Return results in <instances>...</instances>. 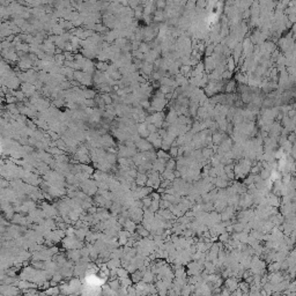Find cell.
I'll list each match as a JSON object with an SVG mask.
<instances>
[{"label": "cell", "mask_w": 296, "mask_h": 296, "mask_svg": "<svg viewBox=\"0 0 296 296\" xmlns=\"http://www.w3.org/2000/svg\"><path fill=\"white\" fill-rule=\"evenodd\" d=\"M221 296H231V292L230 290H228L227 288H225V289H222V292H221Z\"/></svg>", "instance_id": "5"}, {"label": "cell", "mask_w": 296, "mask_h": 296, "mask_svg": "<svg viewBox=\"0 0 296 296\" xmlns=\"http://www.w3.org/2000/svg\"><path fill=\"white\" fill-rule=\"evenodd\" d=\"M117 275L119 276V279H120V280H124V279L129 278V271L119 267V268L117 269Z\"/></svg>", "instance_id": "3"}, {"label": "cell", "mask_w": 296, "mask_h": 296, "mask_svg": "<svg viewBox=\"0 0 296 296\" xmlns=\"http://www.w3.org/2000/svg\"><path fill=\"white\" fill-rule=\"evenodd\" d=\"M250 288H251V286L246 281L239 282V285H238V289H241L242 293H250Z\"/></svg>", "instance_id": "2"}, {"label": "cell", "mask_w": 296, "mask_h": 296, "mask_svg": "<svg viewBox=\"0 0 296 296\" xmlns=\"http://www.w3.org/2000/svg\"><path fill=\"white\" fill-rule=\"evenodd\" d=\"M226 288L228 289V290H230L231 293H234L235 290H237L238 289V285H239V282L235 279V278H228L227 280H226Z\"/></svg>", "instance_id": "1"}, {"label": "cell", "mask_w": 296, "mask_h": 296, "mask_svg": "<svg viewBox=\"0 0 296 296\" xmlns=\"http://www.w3.org/2000/svg\"><path fill=\"white\" fill-rule=\"evenodd\" d=\"M228 237H229V236H228V234H223V235H221V236H220V239H221L222 242H227Z\"/></svg>", "instance_id": "6"}, {"label": "cell", "mask_w": 296, "mask_h": 296, "mask_svg": "<svg viewBox=\"0 0 296 296\" xmlns=\"http://www.w3.org/2000/svg\"><path fill=\"white\" fill-rule=\"evenodd\" d=\"M60 293V289H59V287H50L48 290H46V295L48 296H57L58 294Z\"/></svg>", "instance_id": "4"}]
</instances>
